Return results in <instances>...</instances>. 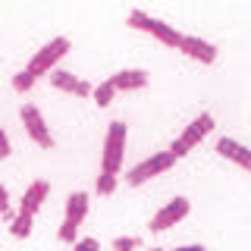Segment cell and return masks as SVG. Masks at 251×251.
<instances>
[{
	"label": "cell",
	"instance_id": "6da1fadb",
	"mask_svg": "<svg viewBox=\"0 0 251 251\" xmlns=\"http://www.w3.org/2000/svg\"><path fill=\"white\" fill-rule=\"evenodd\" d=\"M123 154H126V123H110L107 141H104V154H100V167L104 173H120L123 167Z\"/></svg>",
	"mask_w": 251,
	"mask_h": 251
},
{
	"label": "cell",
	"instance_id": "7a4b0ae2",
	"mask_svg": "<svg viewBox=\"0 0 251 251\" xmlns=\"http://www.w3.org/2000/svg\"><path fill=\"white\" fill-rule=\"evenodd\" d=\"M129 25H135V28H141V31H151L157 41H163V44H170V47H182V38H185V35H179L176 28H170L167 22L151 19V16L141 13V10H132V13H129Z\"/></svg>",
	"mask_w": 251,
	"mask_h": 251
},
{
	"label": "cell",
	"instance_id": "3957f363",
	"mask_svg": "<svg viewBox=\"0 0 251 251\" xmlns=\"http://www.w3.org/2000/svg\"><path fill=\"white\" fill-rule=\"evenodd\" d=\"M173 163H176V157H173L170 151H163V154H154V157L141 160L138 167H132L129 173H126V182H129V185H141V182H148V179L160 176L163 170H170Z\"/></svg>",
	"mask_w": 251,
	"mask_h": 251
},
{
	"label": "cell",
	"instance_id": "277c9868",
	"mask_svg": "<svg viewBox=\"0 0 251 251\" xmlns=\"http://www.w3.org/2000/svg\"><path fill=\"white\" fill-rule=\"evenodd\" d=\"M69 50V38H53L50 44H44L41 50L31 57V63H28V73L31 75H50V69H53V63H57L63 53Z\"/></svg>",
	"mask_w": 251,
	"mask_h": 251
},
{
	"label": "cell",
	"instance_id": "5b68a950",
	"mask_svg": "<svg viewBox=\"0 0 251 251\" xmlns=\"http://www.w3.org/2000/svg\"><path fill=\"white\" fill-rule=\"evenodd\" d=\"M185 214H188V201L185 198H173L170 204H163V207L151 217V229L163 232V229H170V226H176Z\"/></svg>",
	"mask_w": 251,
	"mask_h": 251
},
{
	"label": "cell",
	"instance_id": "8992f818",
	"mask_svg": "<svg viewBox=\"0 0 251 251\" xmlns=\"http://www.w3.org/2000/svg\"><path fill=\"white\" fill-rule=\"evenodd\" d=\"M22 123H25L28 135L35 138L41 148H53V138H50V132H47V126L41 120V113H38V107H31V104L22 107Z\"/></svg>",
	"mask_w": 251,
	"mask_h": 251
},
{
	"label": "cell",
	"instance_id": "52a82bcc",
	"mask_svg": "<svg viewBox=\"0 0 251 251\" xmlns=\"http://www.w3.org/2000/svg\"><path fill=\"white\" fill-rule=\"evenodd\" d=\"M210 129H214V116H210V113H201L198 120H195L192 126H188V129L182 132V135H179V141H182V145L188 148V151H192V148L198 145V141H201L204 135H207Z\"/></svg>",
	"mask_w": 251,
	"mask_h": 251
},
{
	"label": "cell",
	"instance_id": "ba28073f",
	"mask_svg": "<svg viewBox=\"0 0 251 251\" xmlns=\"http://www.w3.org/2000/svg\"><path fill=\"white\" fill-rule=\"evenodd\" d=\"M182 53H188L192 60H201V63H214L217 60V47L214 44H207V41H201V38H182V47H179Z\"/></svg>",
	"mask_w": 251,
	"mask_h": 251
},
{
	"label": "cell",
	"instance_id": "9c48e42d",
	"mask_svg": "<svg viewBox=\"0 0 251 251\" xmlns=\"http://www.w3.org/2000/svg\"><path fill=\"white\" fill-rule=\"evenodd\" d=\"M217 154H223L226 160H235L239 167L251 170V151L245 145H239V141H232V138H220L217 141Z\"/></svg>",
	"mask_w": 251,
	"mask_h": 251
},
{
	"label": "cell",
	"instance_id": "30bf717a",
	"mask_svg": "<svg viewBox=\"0 0 251 251\" xmlns=\"http://www.w3.org/2000/svg\"><path fill=\"white\" fill-rule=\"evenodd\" d=\"M44 198H47V182H44V179H38V182H31L25 188V195H22L19 214H31V217H35V210L44 204Z\"/></svg>",
	"mask_w": 251,
	"mask_h": 251
},
{
	"label": "cell",
	"instance_id": "8fae6325",
	"mask_svg": "<svg viewBox=\"0 0 251 251\" xmlns=\"http://www.w3.org/2000/svg\"><path fill=\"white\" fill-rule=\"evenodd\" d=\"M110 85H113L116 91L145 88V85H148V73H141V69H123V73H116L113 78H110Z\"/></svg>",
	"mask_w": 251,
	"mask_h": 251
},
{
	"label": "cell",
	"instance_id": "7c38bea8",
	"mask_svg": "<svg viewBox=\"0 0 251 251\" xmlns=\"http://www.w3.org/2000/svg\"><path fill=\"white\" fill-rule=\"evenodd\" d=\"M85 214H88V195H85V192H73L66 198V220L75 223V226H82Z\"/></svg>",
	"mask_w": 251,
	"mask_h": 251
},
{
	"label": "cell",
	"instance_id": "4fadbf2b",
	"mask_svg": "<svg viewBox=\"0 0 251 251\" xmlns=\"http://www.w3.org/2000/svg\"><path fill=\"white\" fill-rule=\"evenodd\" d=\"M50 85L53 88H60V91H73V94H78V78L73 75V73H63V69H53L50 73Z\"/></svg>",
	"mask_w": 251,
	"mask_h": 251
},
{
	"label": "cell",
	"instance_id": "5bb4252c",
	"mask_svg": "<svg viewBox=\"0 0 251 251\" xmlns=\"http://www.w3.org/2000/svg\"><path fill=\"white\" fill-rule=\"evenodd\" d=\"M10 232L16 235V239H25V235L31 232V214H19L13 220V226H10Z\"/></svg>",
	"mask_w": 251,
	"mask_h": 251
},
{
	"label": "cell",
	"instance_id": "9a60e30c",
	"mask_svg": "<svg viewBox=\"0 0 251 251\" xmlns=\"http://www.w3.org/2000/svg\"><path fill=\"white\" fill-rule=\"evenodd\" d=\"M91 94H94V104H98V107H107L110 100H113L116 88H113V85H110V82H104V85H98V88H94Z\"/></svg>",
	"mask_w": 251,
	"mask_h": 251
},
{
	"label": "cell",
	"instance_id": "2e32d148",
	"mask_svg": "<svg viewBox=\"0 0 251 251\" xmlns=\"http://www.w3.org/2000/svg\"><path fill=\"white\" fill-rule=\"evenodd\" d=\"M31 85H35V75H31L28 69H22V73L13 75V88H16V91H28Z\"/></svg>",
	"mask_w": 251,
	"mask_h": 251
},
{
	"label": "cell",
	"instance_id": "e0dca14e",
	"mask_svg": "<svg viewBox=\"0 0 251 251\" xmlns=\"http://www.w3.org/2000/svg\"><path fill=\"white\" fill-rule=\"evenodd\" d=\"M113 188H116V176H113V173H100V176H98V192L110 195Z\"/></svg>",
	"mask_w": 251,
	"mask_h": 251
},
{
	"label": "cell",
	"instance_id": "ac0fdd59",
	"mask_svg": "<svg viewBox=\"0 0 251 251\" xmlns=\"http://www.w3.org/2000/svg\"><path fill=\"white\" fill-rule=\"evenodd\" d=\"M75 229H78L75 223L63 220V226H60V239H63V242H75Z\"/></svg>",
	"mask_w": 251,
	"mask_h": 251
},
{
	"label": "cell",
	"instance_id": "d6986e66",
	"mask_svg": "<svg viewBox=\"0 0 251 251\" xmlns=\"http://www.w3.org/2000/svg\"><path fill=\"white\" fill-rule=\"evenodd\" d=\"M138 248V239H113V251H132Z\"/></svg>",
	"mask_w": 251,
	"mask_h": 251
},
{
	"label": "cell",
	"instance_id": "ffe728a7",
	"mask_svg": "<svg viewBox=\"0 0 251 251\" xmlns=\"http://www.w3.org/2000/svg\"><path fill=\"white\" fill-rule=\"evenodd\" d=\"M170 154H173V157H185V154H188V148H185L182 141L176 138V141H173V145H170Z\"/></svg>",
	"mask_w": 251,
	"mask_h": 251
},
{
	"label": "cell",
	"instance_id": "44dd1931",
	"mask_svg": "<svg viewBox=\"0 0 251 251\" xmlns=\"http://www.w3.org/2000/svg\"><path fill=\"white\" fill-rule=\"evenodd\" d=\"M75 251H98V242H94V239H82V242H75Z\"/></svg>",
	"mask_w": 251,
	"mask_h": 251
},
{
	"label": "cell",
	"instance_id": "7402d4cb",
	"mask_svg": "<svg viewBox=\"0 0 251 251\" xmlns=\"http://www.w3.org/2000/svg\"><path fill=\"white\" fill-rule=\"evenodd\" d=\"M6 154H10V141H6V135L0 132V157H6Z\"/></svg>",
	"mask_w": 251,
	"mask_h": 251
},
{
	"label": "cell",
	"instance_id": "603a6c76",
	"mask_svg": "<svg viewBox=\"0 0 251 251\" xmlns=\"http://www.w3.org/2000/svg\"><path fill=\"white\" fill-rule=\"evenodd\" d=\"M6 201H10V198H6V188L0 185V214H6Z\"/></svg>",
	"mask_w": 251,
	"mask_h": 251
},
{
	"label": "cell",
	"instance_id": "cb8c5ba5",
	"mask_svg": "<svg viewBox=\"0 0 251 251\" xmlns=\"http://www.w3.org/2000/svg\"><path fill=\"white\" fill-rule=\"evenodd\" d=\"M85 94H91V85L82 82V85H78V98H85Z\"/></svg>",
	"mask_w": 251,
	"mask_h": 251
},
{
	"label": "cell",
	"instance_id": "d4e9b609",
	"mask_svg": "<svg viewBox=\"0 0 251 251\" xmlns=\"http://www.w3.org/2000/svg\"><path fill=\"white\" fill-rule=\"evenodd\" d=\"M176 251H207L204 245H185V248H176Z\"/></svg>",
	"mask_w": 251,
	"mask_h": 251
},
{
	"label": "cell",
	"instance_id": "484cf974",
	"mask_svg": "<svg viewBox=\"0 0 251 251\" xmlns=\"http://www.w3.org/2000/svg\"><path fill=\"white\" fill-rule=\"evenodd\" d=\"M151 251H163V248H151Z\"/></svg>",
	"mask_w": 251,
	"mask_h": 251
}]
</instances>
